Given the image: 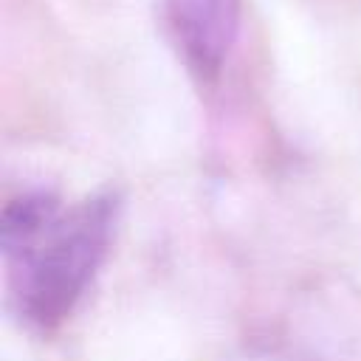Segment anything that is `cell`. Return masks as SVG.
<instances>
[{"instance_id": "1", "label": "cell", "mask_w": 361, "mask_h": 361, "mask_svg": "<svg viewBox=\"0 0 361 361\" xmlns=\"http://www.w3.org/2000/svg\"><path fill=\"white\" fill-rule=\"evenodd\" d=\"M118 209V195L107 189L76 203L48 192L6 203L0 223L6 290L28 330L51 333L76 310L107 257Z\"/></svg>"}, {"instance_id": "2", "label": "cell", "mask_w": 361, "mask_h": 361, "mask_svg": "<svg viewBox=\"0 0 361 361\" xmlns=\"http://www.w3.org/2000/svg\"><path fill=\"white\" fill-rule=\"evenodd\" d=\"M169 20L192 73L214 82L237 37L240 0H169Z\"/></svg>"}]
</instances>
